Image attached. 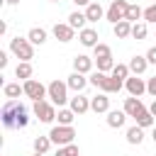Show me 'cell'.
I'll return each instance as SVG.
<instances>
[{"label":"cell","mask_w":156,"mask_h":156,"mask_svg":"<svg viewBox=\"0 0 156 156\" xmlns=\"http://www.w3.org/2000/svg\"><path fill=\"white\" fill-rule=\"evenodd\" d=\"M127 141H129V144H136V146H139V144L144 141V127H139V124L129 127V129H127Z\"/></svg>","instance_id":"cell-23"},{"label":"cell","mask_w":156,"mask_h":156,"mask_svg":"<svg viewBox=\"0 0 156 156\" xmlns=\"http://www.w3.org/2000/svg\"><path fill=\"white\" fill-rule=\"evenodd\" d=\"M95 66H98V71H102V73H112L115 61H112V56H102V58H95Z\"/></svg>","instance_id":"cell-28"},{"label":"cell","mask_w":156,"mask_h":156,"mask_svg":"<svg viewBox=\"0 0 156 156\" xmlns=\"http://www.w3.org/2000/svg\"><path fill=\"white\" fill-rule=\"evenodd\" d=\"M71 110L76 112V115H85L88 110H90V100L85 98V95H76V98H71Z\"/></svg>","instance_id":"cell-15"},{"label":"cell","mask_w":156,"mask_h":156,"mask_svg":"<svg viewBox=\"0 0 156 156\" xmlns=\"http://www.w3.org/2000/svg\"><path fill=\"white\" fill-rule=\"evenodd\" d=\"M32 73H34V68H32V63H29V61H20V63H17V68H15V76H17L20 80H29V78H32Z\"/></svg>","instance_id":"cell-22"},{"label":"cell","mask_w":156,"mask_h":156,"mask_svg":"<svg viewBox=\"0 0 156 156\" xmlns=\"http://www.w3.org/2000/svg\"><path fill=\"white\" fill-rule=\"evenodd\" d=\"M134 119H136V124H139V127H144V129H146V127H154V115H151L149 110L139 112V115H136Z\"/></svg>","instance_id":"cell-31"},{"label":"cell","mask_w":156,"mask_h":156,"mask_svg":"<svg viewBox=\"0 0 156 156\" xmlns=\"http://www.w3.org/2000/svg\"><path fill=\"white\" fill-rule=\"evenodd\" d=\"M124 119H127V112L124 110H110L107 112V127H112V129L124 127Z\"/></svg>","instance_id":"cell-16"},{"label":"cell","mask_w":156,"mask_h":156,"mask_svg":"<svg viewBox=\"0 0 156 156\" xmlns=\"http://www.w3.org/2000/svg\"><path fill=\"white\" fill-rule=\"evenodd\" d=\"M66 83H68V88H71V90L80 93V90H83V88H85L90 80L85 78V73H78V71H73V73L68 76V80H66Z\"/></svg>","instance_id":"cell-14"},{"label":"cell","mask_w":156,"mask_h":156,"mask_svg":"<svg viewBox=\"0 0 156 156\" xmlns=\"http://www.w3.org/2000/svg\"><path fill=\"white\" fill-rule=\"evenodd\" d=\"M51 32H54V37H56L58 41H63V44H66V41H71V39H73V34H76V29H73V27H71L68 22H66V24H61V22H56Z\"/></svg>","instance_id":"cell-11"},{"label":"cell","mask_w":156,"mask_h":156,"mask_svg":"<svg viewBox=\"0 0 156 156\" xmlns=\"http://www.w3.org/2000/svg\"><path fill=\"white\" fill-rule=\"evenodd\" d=\"M102 56H112V49L107 46V44H95L93 46V58H102Z\"/></svg>","instance_id":"cell-32"},{"label":"cell","mask_w":156,"mask_h":156,"mask_svg":"<svg viewBox=\"0 0 156 156\" xmlns=\"http://www.w3.org/2000/svg\"><path fill=\"white\" fill-rule=\"evenodd\" d=\"M151 139H154V144H156V127H154V132H151Z\"/></svg>","instance_id":"cell-41"},{"label":"cell","mask_w":156,"mask_h":156,"mask_svg":"<svg viewBox=\"0 0 156 156\" xmlns=\"http://www.w3.org/2000/svg\"><path fill=\"white\" fill-rule=\"evenodd\" d=\"M141 17H144V10H141L139 5H129V10H127V20L134 24V22H136V20H141Z\"/></svg>","instance_id":"cell-33"},{"label":"cell","mask_w":156,"mask_h":156,"mask_svg":"<svg viewBox=\"0 0 156 156\" xmlns=\"http://www.w3.org/2000/svg\"><path fill=\"white\" fill-rule=\"evenodd\" d=\"M49 136H51L54 144L66 146V144H73V139H76V129H73V124H58V127H51Z\"/></svg>","instance_id":"cell-4"},{"label":"cell","mask_w":156,"mask_h":156,"mask_svg":"<svg viewBox=\"0 0 156 156\" xmlns=\"http://www.w3.org/2000/svg\"><path fill=\"white\" fill-rule=\"evenodd\" d=\"M56 119H58V124H73V119H76V112H73L71 107H68V110H63V107H61V110L56 112Z\"/></svg>","instance_id":"cell-29"},{"label":"cell","mask_w":156,"mask_h":156,"mask_svg":"<svg viewBox=\"0 0 156 156\" xmlns=\"http://www.w3.org/2000/svg\"><path fill=\"white\" fill-rule=\"evenodd\" d=\"M10 51H12L20 61H29V58H34V44H32L29 39H22V37L10 39Z\"/></svg>","instance_id":"cell-3"},{"label":"cell","mask_w":156,"mask_h":156,"mask_svg":"<svg viewBox=\"0 0 156 156\" xmlns=\"http://www.w3.org/2000/svg\"><path fill=\"white\" fill-rule=\"evenodd\" d=\"M22 85H24V95H27L29 100H44V95H49V88H46V85H41L37 78L24 80Z\"/></svg>","instance_id":"cell-8"},{"label":"cell","mask_w":156,"mask_h":156,"mask_svg":"<svg viewBox=\"0 0 156 156\" xmlns=\"http://www.w3.org/2000/svg\"><path fill=\"white\" fill-rule=\"evenodd\" d=\"M2 93H5L7 100H17L20 95H24V85H20V83H5Z\"/></svg>","instance_id":"cell-19"},{"label":"cell","mask_w":156,"mask_h":156,"mask_svg":"<svg viewBox=\"0 0 156 156\" xmlns=\"http://www.w3.org/2000/svg\"><path fill=\"white\" fill-rule=\"evenodd\" d=\"M7 66V51H0V68Z\"/></svg>","instance_id":"cell-38"},{"label":"cell","mask_w":156,"mask_h":156,"mask_svg":"<svg viewBox=\"0 0 156 156\" xmlns=\"http://www.w3.org/2000/svg\"><path fill=\"white\" fill-rule=\"evenodd\" d=\"M146 61H149V63H154V66H156V46H151V49H149V51H146Z\"/></svg>","instance_id":"cell-37"},{"label":"cell","mask_w":156,"mask_h":156,"mask_svg":"<svg viewBox=\"0 0 156 156\" xmlns=\"http://www.w3.org/2000/svg\"><path fill=\"white\" fill-rule=\"evenodd\" d=\"M115 37H117V39H127V37H132V22H129V20L117 22V24H115Z\"/></svg>","instance_id":"cell-24"},{"label":"cell","mask_w":156,"mask_h":156,"mask_svg":"<svg viewBox=\"0 0 156 156\" xmlns=\"http://www.w3.org/2000/svg\"><path fill=\"white\" fill-rule=\"evenodd\" d=\"M73 71H78V73H90V71H93V58L85 56V54L76 56V58H73Z\"/></svg>","instance_id":"cell-17"},{"label":"cell","mask_w":156,"mask_h":156,"mask_svg":"<svg viewBox=\"0 0 156 156\" xmlns=\"http://www.w3.org/2000/svg\"><path fill=\"white\" fill-rule=\"evenodd\" d=\"M78 39H80V44L83 46H95V44H100L98 41V29H93V27H85V29H80L78 32Z\"/></svg>","instance_id":"cell-13"},{"label":"cell","mask_w":156,"mask_h":156,"mask_svg":"<svg viewBox=\"0 0 156 156\" xmlns=\"http://www.w3.org/2000/svg\"><path fill=\"white\" fill-rule=\"evenodd\" d=\"M34 156H44V154H37V151H34Z\"/></svg>","instance_id":"cell-43"},{"label":"cell","mask_w":156,"mask_h":156,"mask_svg":"<svg viewBox=\"0 0 156 156\" xmlns=\"http://www.w3.org/2000/svg\"><path fill=\"white\" fill-rule=\"evenodd\" d=\"M0 117H2V124L7 129H24L29 124V112L17 100H7L2 105V110H0Z\"/></svg>","instance_id":"cell-1"},{"label":"cell","mask_w":156,"mask_h":156,"mask_svg":"<svg viewBox=\"0 0 156 156\" xmlns=\"http://www.w3.org/2000/svg\"><path fill=\"white\" fill-rule=\"evenodd\" d=\"M51 144H54V141H51V136L46 134V136H34V144H32V146H34L37 154H46V151L51 149Z\"/></svg>","instance_id":"cell-25"},{"label":"cell","mask_w":156,"mask_h":156,"mask_svg":"<svg viewBox=\"0 0 156 156\" xmlns=\"http://www.w3.org/2000/svg\"><path fill=\"white\" fill-rule=\"evenodd\" d=\"M127 10H129V2H127V0H112L110 7H107V12H105V17H107L112 24H117V22L127 20Z\"/></svg>","instance_id":"cell-6"},{"label":"cell","mask_w":156,"mask_h":156,"mask_svg":"<svg viewBox=\"0 0 156 156\" xmlns=\"http://www.w3.org/2000/svg\"><path fill=\"white\" fill-rule=\"evenodd\" d=\"M56 156H78V146H76V144H66V146H58Z\"/></svg>","instance_id":"cell-34"},{"label":"cell","mask_w":156,"mask_h":156,"mask_svg":"<svg viewBox=\"0 0 156 156\" xmlns=\"http://www.w3.org/2000/svg\"><path fill=\"white\" fill-rule=\"evenodd\" d=\"M149 112H151V115H154V117H156V98H154V102H151V105H149Z\"/></svg>","instance_id":"cell-40"},{"label":"cell","mask_w":156,"mask_h":156,"mask_svg":"<svg viewBox=\"0 0 156 156\" xmlns=\"http://www.w3.org/2000/svg\"><path fill=\"white\" fill-rule=\"evenodd\" d=\"M73 2H76V5H78V7H88V5H90V2H93V0H73Z\"/></svg>","instance_id":"cell-39"},{"label":"cell","mask_w":156,"mask_h":156,"mask_svg":"<svg viewBox=\"0 0 156 156\" xmlns=\"http://www.w3.org/2000/svg\"><path fill=\"white\" fill-rule=\"evenodd\" d=\"M146 34H149V29H146V22H134V24H132V37H134L136 41L146 39Z\"/></svg>","instance_id":"cell-27"},{"label":"cell","mask_w":156,"mask_h":156,"mask_svg":"<svg viewBox=\"0 0 156 156\" xmlns=\"http://www.w3.org/2000/svg\"><path fill=\"white\" fill-rule=\"evenodd\" d=\"M49 98H51V102L54 105H63L66 100H68V83H61V80H51L49 85Z\"/></svg>","instance_id":"cell-7"},{"label":"cell","mask_w":156,"mask_h":156,"mask_svg":"<svg viewBox=\"0 0 156 156\" xmlns=\"http://www.w3.org/2000/svg\"><path fill=\"white\" fill-rule=\"evenodd\" d=\"M124 88H127V93L134 95V98H139L141 93H146V83H144V78H139V76H129V78L124 80Z\"/></svg>","instance_id":"cell-9"},{"label":"cell","mask_w":156,"mask_h":156,"mask_svg":"<svg viewBox=\"0 0 156 156\" xmlns=\"http://www.w3.org/2000/svg\"><path fill=\"white\" fill-rule=\"evenodd\" d=\"M90 110H93L95 115L110 112V98H107V93H98L95 98H90Z\"/></svg>","instance_id":"cell-10"},{"label":"cell","mask_w":156,"mask_h":156,"mask_svg":"<svg viewBox=\"0 0 156 156\" xmlns=\"http://www.w3.org/2000/svg\"><path fill=\"white\" fill-rule=\"evenodd\" d=\"M34 115H37V119H39V122L51 124V122L56 119V107H54V102H46V100H34Z\"/></svg>","instance_id":"cell-5"},{"label":"cell","mask_w":156,"mask_h":156,"mask_svg":"<svg viewBox=\"0 0 156 156\" xmlns=\"http://www.w3.org/2000/svg\"><path fill=\"white\" fill-rule=\"evenodd\" d=\"M146 66H149V61H146V56H132L129 58V71L134 73V76H141L144 71H146Z\"/></svg>","instance_id":"cell-18"},{"label":"cell","mask_w":156,"mask_h":156,"mask_svg":"<svg viewBox=\"0 0 156 156\" xmlns=\"http://www.w3.org/2000/svg\"><path fill=\"white\" fill-rule=\"evenodd\" d=\"M90 85H95V88H100L102 93H119L122 90V85H124V80H119V78H115L112 73L107 76V73H102V71H95V73H90Z\"/></svg>","instance_id":"cell-2"},{"label":"cell","mask_w":156,"mask_h":156,"mask_svg":"<svg viewBox=\"0 0 156 156\" xmlns=\"http://www.w3.org/2000/svg\"><path fill=\"white\" fill-rule=\"evenodd\" d=\"M5 2H7V5H17L20 0H5Z\"/></svg>","instance_id":"cell-42"},{"label":"cell","mask_w":156,"mask_h":156,"mask_svg":"<svg viewBox=\"0 0 156 156\" xmlns=\"http://www.w3.org/2000/svg\"><path fill=\"white\" fill-rule=\"evenodd\" d=\"M124 112H127V117H136L139 112H144L146 107H144V102L139 100V98H134V95H129V98H124V107H122Z\"/></svg>","instance_id":"cell-12"},{"label":"cell","mask_w":156,"mask_h":156,"mask_svg":"<svg viewBox=\"0 0 156 156\" xmlns=\"http://www.w3.org/2000/svg\"><path fill=\"white\" fill-rule=\"evenodd\" d=\"M129 63H115V68H112V76L115 78H119V80H127L129 78Z\"/></svg>","instance_id":"cell-30"},{"label":"cell","mask_w":156,"mask_h":156,"mask_svg":"<svg viewBox=\"0 0 156 156\" xmlns=\"http://www.w3.org/2000/svg\"><path fill=\"white\" fill-rule=\"evenodd\" d=\"M146 93H149V95H154V98H156V76H154V78H149V80H146Z\"/></svg>","instance_id":"cell-36"},{"label":"cell","mask_w":156,"mask_h":156,"mask_svg":"<svg viewBox=\"0 0 156 156\" xmlns=\"http://www.w3.org/2000/svg\"><path fill=\"white\" fill-rule=\"evenodd\" d=\"M27 39H29L32 44H44V41H46V29H44V27H32L29 34H27Z\"/></svg>","instance_id":"cell-26"},{"label":"cell","mask_w":156,"mask_h":156,"mask_svg":"<svg viewBox=\"0 0 156 156\" xmlns=\"http://www.w3.org/2000/svg\"><path fill=\"white\" fill-rule=\"evenodd\" d=\"M102 15H105V10H102L100 2H90V5L85 7V17H88V22H98V20H102Z\"/></svg>","instance_id":"cell-20"},{"label":"cell","mask_w":156,"mask_h":156,"mask_svg":"<svg viewBox=\"0 0 156 156\" xmlns=\"http://www.w3.org/2000/svg\"><path fill=\"white\" fill-rule=\"evenodd\" d=\"M144 22H156V2L144 10Z\"/></svg>","instance_id":"cell-35"},{"label":"cell","mask_w":156,"mask_h":156,"mask_svg":"<svg viewBox=\"0 0 156 156\" xmlns=\"http://www.w3.org/2000/svg\"><path fill=\"white\" fill-rule=\"evenodd\" d=\"M85 22H88L85 12H78V10H76V12H71V15H68V24H71L73 29H78V32H80V29H85Z\"/></svg>","instance_id":"cell-21"},{"label":"cell","mask_w":156,"mask_h":156,"mask_svg":"<svg viewBox=\"0 0 156 156\" xmlns=\"http://www.w3.org/2000/svg\"><path fill=\"white\" fill-rule=\"evenodd\" d=\"M51 2H61V0H51Z\"/></svg>","instance_id":"cell-44"}]
</instances>
